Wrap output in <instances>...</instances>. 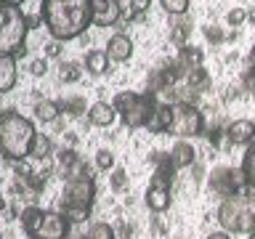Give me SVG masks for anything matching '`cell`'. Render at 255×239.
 Segmentation results:
<instances>
[{"label": "cell", "mask_w": 255, "mask_h": 239, "mask_svg": "<svg viewBox=\"0 0 255 239\" xmlns=\"http://www.w3.org/2000/svg\"><path fill=\"white\" fill-rule=\"evenodd\" d=\"M21 229L29 239H67L69 237V221L56 210H40L27 207L21 213Z\"/></svg>", "instance_id": "6"}, {"label": "cell", "mask_w": 255, "mask_h": 239, "mask_svg": "<svg viewBox=\"0 0 255 239\" xmlns=\"http://www.w3.org/2000/svg\"><path fill=\"white\" fill-rule=\"evenodd\" d=\"M107 56H109V61H115V64L130 61V56H133V40L128 37L125 32H115V35L107 40Z\"/></svg>", "instance_id": "13"}, {"label": "cell", "mask_w": 255, "mask_h": 239, "mask_svg": "<svg viewBox=\"0 0 255 239\" xmlns=\"http://www.w3.org/2000/svg\"><path fill=\"white\" fill-rule=\"evenodd\" d=\"M226 138H229V143H234V146H250L255 141V122L247 117L231 120L226 125Z\"/></svg>", "instance_id": "12"}, {"label": "cell", "mask_w": 255, "mask_h": 239, "mask_svg": "<svg viewBox=\"0 0 255 239\" xmlns=\"http://www.w3.org/2000/svg\"><path fill=\"white\" fill-rule=\"evenodd\" d=\"M96 165H99L101 170H115V154H112L109 149L96 151Z\"/></svg>", "instance_id": "33"}, {"label": "cell", "mask_w": 255, "mask_h": 239, "mask_svg": "<svg viewBox=\"0 0 255 239\" xmlns=\"http://www.w3.org/2000/svg\"><path fill=\"white\" fill-rule=\"evenodd\" d=\"M59 115H61V104H59V101L43 99V101L35 104V117L40 120V122H53Z\"/></svg>", "instance_id": "20"}, {"label": "cell", "mask_w": 255, "mask_h": 239, "mask_svg": "<svg viewBox=\"0 0 255 239\" xmlns=\"http://www.w3.org/2000/svg\"><path fill=\"white\" fill-rule=\"evenodd\" d=\"M242 173H245V181H247V191H253V194H255V141L250 143V149L245 151Z\"/></svg>", "instance_id": "22"}, {"label": "cell", "mask_w": 255, "mask_h": 239, "mask_svg": "<svg viewBox=\"0 0 255 239\" xmlns=\"http://www.w3.org/2000/svg\"><path fill=\"white\" fill-rule=\"evenodd\" d=\"M117 120V109L115 104H107V101H96L88 107V122L96 125V127H109L112 122Z\"/></svg>", "instance_id": "14"}, {"label": "cell", "mask_w": 255, "mask_h": 239, "mask_svg": "<svg viewBox=\"0 0 255 239\" xmlns=\"http://www.w3.org/2000/svg\"><path fill=\"white\" fill-rule=\"evenodd\" d=\"M109 56L107 51H99V48H93V51H88L85 53V61H83V67L91 72V75H104V72H109Z\"/></svg>", "instance_id": "17"}, {"label": "cell", "mask_w": 255, "mask_h": 239, "mask_svg": "<svg viewBox=\"0 0 255 239\" xmlns=\"http://www.w3.org/2000/svg\"><path fill=\"white\" fill-rule=\"evenodd\" d=\"M45 72H48V61H45V59H32V61H29V75L43 77Z\"/></svg>", "instance_id": "35"}, {"label": "cell", "mask_w": 255, "mask_h": 239, "mask_svg": "<svg viewBox=\"0 0 255 239\" xmlns=\"http://www.w3.org/2000/svg\"><path fill=\"white\" fill-rule=\"evenodd\" d=\"M183 80H186V88L191 93H202L207 85H210V75L205 72V67H194L189 69L186 75H183Z\"/></svg>", "instance_id": "19"}, {"label": "cell", "mask_w": 255, "mask_h": 239, "mask_svg": "<svg viewBox=\"0 0 255 239\" xmlns=\"http://www.w3.org/2000/svg\"><path fill=\"white\" fill-rule=\"evenodd\" d=\"M59 77L64 80V83H77V80H80V64L64 61L61 67H59Z\"/></svg>", "instance_id": "30"}, {"label": "cell", "mask_w": 255, "mask_h": 239, "mask_svg": "<svg viewBox=\"0 0 255 239\" xmlns=\"http://www.w3.org/2000/svg\"><path fill=\"white\" fill-rule=\"evenodd\" d=\"M120 19H123V3H117V0H93L96 27H115Z\"/></svg>", "instance_id": "11"}, {"label": "cell", "mask_w": 255, "mask_h": 239, "mask_svg": "<svg viewBox=\"0 0 255 239\" xmlns=\"http://www.w3.org/2000/svg\"><path fill=\"white\" fill-rule=\"evenodd\" d=\"M59 53H61V43H59V40H51V43L45 45V56H51V59H53V56H59Z\"/></svg>", "instance_id": "36"}, {"label": "cell", "mask_w": 255, "mask_h": 239, "mask_svg": "<svg viewBox=\"0 0 255 239\" xmlns=\"http://www.w3.org/2000/svg\"><path fill=\"white\" fill-rule=\"evenodd\" d=\"M117 3H123V0H117Z\"/></svg>", "instance_id": "42"}, {"label": "cell", "mask_w": 255, "mask_h": 239, "mask_svg": "<svg viewBox=\"0 0 255 239\" xmlns=\"http://www.w3.org/2000/svg\"><path fill=\"white\" fill-rule=\"evenodd\" d=\"M61 112H67L69 117H80L85 112V101L77 99V96H69V99L61 101Z\"/></svg>", "instance_id": "28"}, {"label": "cell", "mask_w": 255, "mask_h": 239, "mask_svg": "<svg viewBox=\"0 0 255 239\" xmlns=\"http://www.w3.org/2000/svg\"><path fill=\"white\" fill-rule=\"evenodd\" d=\"M205 239H231V234H229V231H210V234H207Z\"/></svg>", "instance_id": "37"}, {"label": "cell", "mask_w": 255, "mask_h": 239, "mask_svg": "<svg viewBox=\"0 0 255 239\" xmlns=\"http://www.w3.org/2000/svg\"><path fill=\"white\" fill-rule=\"evenodd\" d=\"M226 21H229V27H242V24L247 21V11H245L242 5H234L226 13Z\"/></svg>", "instance_id": "32"}, {"label": "cell", "mask_w": 255, "mask_h": 239, "mask_svg": "<svg viewBox=\"0 0 255 239\" xmlns=\"http://www.w3.org/2000/svg\"><path fill=\"white\" fill-rule=\"evenodd\" d=\"M96 202V181L93 175L75 178L64 183V199L61 205H77V207H93Z\"/></svg>", "instance_id": "9"}, {"label": "cell", "mask_w": 255, "mask_h": 239, "mask_svg": "<svg viewBox=\"0 0 255 239\" xmlns=\"http://www.w3.org/2000/svg\"><path fill=\"white\" fill-rule=\"evenodd\" d=\"M173 122V104H157V112L149 122L151 133H167V127Z\"/></svg>", "instance_id": "18"}, {"label": "cell", "mask_w": 255, "mask_h": 239, "mask_svg": "<svg viewBox=\"0 0 255 239\" xmlns=\"http://www.w3.org/2000/svg\"><path fill=\"white\" fill-rule=\"evenodd\" d=\"M51 151H53L51 138H48L45 133H37V135H35V143H32L29 157H32V159H48V157H51Z\"/></svg>", "instance_id": "23"}, {"label": "cell", "mask_w": 255, "mask_h": 239, "mask_svg": "<svg viewBox=\"0 0 255 239\" xmlns=\"http://www.w3.org/2000/svg\"><path fill=\"white\" fill-rule=\"evenodd\" d=\"M0 3H5V5H24V3H27V0H0Z\"/></svg>", "instance_id": "38"}, {"label": "cell", "mask_w": 255, "mask_h": 239, "mask_svg": "<svg viewBox=\"0 0 255 239\" xmlns=\"http://www.w3.org/2000/svg\"><path fill=\"white\" fill-rule=\"evenodd\" d=\"M43 24L51 40H75L93 24V0H43Z\"/></svg>", "instance_id": "1"}, {"label": "cell", "mask_w": 255, "mask_h": 239, "mask_svg": "<svg viewBox=\"0 0 255 239\" xmlns=\"http://www.w3.org/2000/svg\"><path fill=\"white\" fill-rule=\"evenodd\" d=\"M143 202H146V207H149L151 213H165L167 207H170V202H173L170 181L154 175L151 183H149V189H146V194H143Z\"/></svg>", "instance_id": "10"}, {"label": "cell", "mask_w": 255, "mask_h": 239, "mask_svg": "<svg viewBox=\"0 0 255 239\" xmlns=\"http://www.w3.org/2000/svg\"><path fill=\"white\" fill-rule=\"evenodd\" d=\"M109 183H112V189L115 191H125L128 189V173L123 170V167H115L109 175Z\"/></svg>", "instance_id": "31"}, {"label": "cell", "mask_w": 255, "mask_h": 239, "mask_svg": "<svg viewBox=\"0 0 255 239\" xmlns=\"http://www.w3.org/2000/svg\"><path fill=\"white\" fill-rule=\"evenodd\" d=\"M205 37L210 40V43L218 45V43H223V37H226V35H223V29H221V27H215V24H210V27H205Z\"/></svg>", "instance_id": "34"}, {"label": "cell", "mask_w": 255, "mask_h": 239, "mask_svg": "<svg viewBox=\"0 0 255 239\" xmlns=\"http://www.w3.org/2000/svg\"><path fill=\"white\" fill-rule=\"evenodd\" d=\"M159 5H162V11L170 13V16H183L189 11V0H159Z\"/></svg>", "instance_id": "29"}, {"label": "cell", "mask_w": 255, "mask_h": 239, "mask_svg": "<svg viewBox=\"0 0 255 239\" xmlns=\"http://www.w3.org/2000/svg\"><path fill=\"white\" fill-rule=\"evenodd\" d=\"M205 130V117L194 104H173V122L167 133L175 138H194Z\"/></svg>", "instance_id": "7"}, {"label": "cell", "mask_w": 255, "mask_h": 239, "mask_svg": "<svg viewBox=\"0 0 255 239\" xmlns=\"http://www.w3.org/2000/svg\"><path fill=\"white\" fill-rule=\"evenodd\" d=\"M189 35H191V24L189 21H178L175 27H170V40L181 48L189 43Z\"/></svg>", "instance_id": "27"}, {"label": "cell", "mask_w": 255, "mask_h": 239, "mask_svg": "<svg viewBox=\"0 0 255 239\" xmlns=\"http://www.w3.org/2000/svg\"><path fill=\"white\" fill-rule=\"evenodd\" d=\"M247 239H255V231H253V234H247Z\"/></svg>", "instance_id": "41"}, {"label": "cell", "mask_w": 255, "mask_h": 239, "mask_svg": "<svg viewBox=\"0 0 255 239\" xmlns=\"http://www.w3.org/2000/svg\"><path fill=\"white\" fill-rule=\"evenodd\" d=\"M35 122L29 117L19 115L13 109L0 112V154L8 162H21L29 157L32 143H35Z\"/></svg>", "instance_id": "2"}, {"label": "cell", "mask_w": 255, "mask_h": 239, "mask_svg": "<svg viewBox=\"0 0 255 239\" xmlns=\"http://www.w3.org/2000/svg\"><path fill=\"white\" fill-rule=\"evenodd\" d=\"M112 104H115L117 117L125 122V127L138 130V127H149L159 101L154 99V96H149V93L141 96V93H133V91H120Z\"/></svg>", "instance_id": "5"}, {"label": "cell", "mask_w": 255, "mask_h": 239, "mask_svg": "<svg viewBox=\"0 0 255 239\" xmlns=\"http://www.w3.org/2000/svg\"><path fill=\"white\" fill-rule=\"evenodd\" d=\"M61 173H64V181H75V178H85V175H91V173H88V165L80 157L72 159V162H67V165H61Z\"/></svg>", "instance_id": "24"}, {"label": "cell", "mask_w": 255, "mask_h": 239, "mask_svg": "<svg viewBox=\"0 0 255 239\" xmlns=\"http://www.w3.org/2000/svg\"><path fill=\"white\" fill-rule=\"evenodd\" d=\"M85 239H117V231H115V226H109V223L99 221V223H91V229H88Z\"/></svg>", "instance_id": "26"}, {"label": "cell", "mask_w": 255, "mask_h": 239, "mask_svg": "<svg viewBox=\"0 0 255 239\" xmlns=\"http://www.w3.org/2000/svg\"><path fill=\"white\" fill-rule=\"evenodd\" d=\"M19 69H16V56H0V93L13 91Z\"/></svg>", "instance_id": "16"}, {"label": "cell", "mask_w": 255, "mask_h": 239, "mask_svg": "<svg viewBox=\"0 0 255 239\" xmlns=\"http://www.w3.org/2000/svg\"><path fill=\"white\" fill-rule=\"evenodd\" d=\"M202 51H199V48H194V45H183L181 48V53H178V64L183 69H194V67H202Z\"/></svg>", "instance_id": "21"}, {"label": "cell", "mask_w": 255, "mask_h": 239, "mask_svg": "<svg viewBox=\"0 0 255 239\" xmlns=\"http://www.w3.org/2000/svg\"><path fill=\"white\" fill-rule=\"evenodd\" d=\"M29 16L19 5L0 3V56H19L27 43Z\"/></svg>", "instance_id": "4"}, {"label": "cell", "mask_w": 255, "mask_h": 239, "mask_svg": "<svg viewBox=\"0 0 255 239\" xmlns=\"http://www.w3.org/2000/svg\"><path fill=\"white\" fill-rule=\"evenodd\" d=\"M247 19H250V21H255V8H253V11H247Z\"/></svg>", "instance_id": "40"}, {"label": "cell", "mask_w": 255, "mask_h": 239, "mask_svg": "<svg viewBox=\"0 0 255 239\" xmlns=\"http://www.w3.org/2000/svg\"><path fill=\"white\" fill-rule=\"evenodd\" d=\"M59 213H61L69 223H83V221L91 218V207H77V205H61Z\"/></svg>", "instance_id": "25"}, {"label": "cell", "mask_w": 255, "mask_h": 239, "mask_svg": "<svg viewBox=\"0 0 255 239\" xmlns=\"http://www.w3.org/2000/svg\"><path fill=\"white\" fill-rule=\"evenodd\" d=\"M167 154H170V162H173L175 170H183V167H191V165H194L197 149L191 146L186 138H178V141H175V146L167 151Z\"/></svg>", "instance_id": "15"}, {"label": "cell", "mask_w": 255, "mask_h": 239, "mask_svg": "<svg viewBox=\"0 0 255 239\" xmlns=\"http://www.w3.org/2000/svg\"><path fill=\"white\" fill-rule=\"evenodd\" d=\"M207 183H210V189L223 199L247 191V181H245L242 167H215L210 173V178H207Z\"/></svg>", "instance_id": "8"}, {"label": "cell", "mask_w": 255, "mask_h": 239, "mask_svg": "<svg viewBox=\"0 0 255 239\" xmlns=\"http://www.w3.org/2000/svg\"><path fill=\"white\" fill-rule=\"evenodd\" d=\"M250 67H253V69H255V45H253V48H250Z\"/></svg>", "instance_id": "39"}, {"label": "cell", "mask_w": 255, "mask_h": 239, "mask_svg": "<svg viewBox=\"0 0 255 239\" xmlns=\"http://www.w3.org/2000/svg\"><path fill=\"white\" fill-rule=\"evenodd\" d=\"M218 223L229 234H253L255 231V194L242 191V194L226 197L218 205Z\"/></svg>", "instance_id": "3"}]
</instances>
